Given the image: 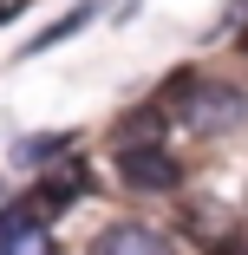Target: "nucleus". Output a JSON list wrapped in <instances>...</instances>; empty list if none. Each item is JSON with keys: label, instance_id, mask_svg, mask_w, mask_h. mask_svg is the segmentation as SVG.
Returning <instances> with one entry per match:
<instances>
[{"label": "nucleus", "instance_id": "4", "mask_svg": "<svg viewBox=\"0 0 248 255\" xmlns=\"http://www.w3.org/2000/svg\"><path fill=\"white\" fill-rule=\"evenodd\" d=\"M91 255H176V242L164 229H151V223H111Z\"/></svg>", "mask_w": 248, "mask_h": 255}, {"label": "nucleus", "instance_id": "1", "mask_svg": "<svg viewBox=\"0 0 248 255\" xmlns=\"http://www.w3.org/2000/svg\"><path fill=\"white\" fill-rule=\"evenodd\" d=\"M157 112L170 131L183 137H229L242 118H248V92L242 85H222V79H196V72H176L157 98Z\"/></svg>", "mask_w": 248, "mask_h": 255}, {"label": "nucleus", "instance_id": "7", "mask_svg": "<svg viewBox=\"0 0 248 255\" xmlns=\"http://www.w3.org/2000/svg\"><path fill=\"white\" fill-rule=\"evenodd\" d=\"M59 150H72V137H66V131H53V137H33V144H20L13 157H20V164H46V157H59Z\"/></svg>", "mask_w": 248, "mask_h": 255}, {"label": "nucleus", "instance_id": "6", "mask_svg": "<svg viewBox=\"0 0 248 255\" xmlns=\"http://www.w3.org/2000/svg\"><path fill=\"white\" fill-rule=\"evenodd\" d=\"M85 20H91V7H72L66 20H53L46 33H33V39H26V53H46V46H59V39H72V33H79Z\"/></svg>", "mask_w": 248, "mask_h": 255}, {"label": "nucleus", "instance_id": "3", "mask_svg": "<svg viewBox=\"0 0 248 255\" xmlns=\"http://www.w3.org/2000/svg\"><path fill=\"white\" fill-rule=\"evenodd\" d=\"M85 190H91V170H79V164H72V170H59V177H46V183L20 203V210H26V216H39V223H53V216H66V210H72Z\"/></svg>", "mask_w": 248, "mask_h": 255}, {"label": "nucleus", "instance_id": "5", "mask_svg": "<svg viewBox=\"0 0 248 255\" xmlns=\"http://www.w3.org/2000/svg\"><path fill=\"white\" fill-rule=\"evenodd\" d=\"M0 255H53V236L39 216H26L13 203V210H0Z\"/></svg>", "mask_w": 248, "mask_h": 255}, {"label": "nucleus", "instance_id": "9", "mask_svg": "<svg viewBox=\"0 0 248 255\" xmlns=\"http://www.w3.org/2000/svg\"><path fill=\"white\" fill-rule=\"evenodd\" d=\"M242 53H248V33H242Z\"/></svg>", "mask_w": 248, "mask_h": 255}, {"label": "nucleus", "instance_id": "8", "mask_svg": "<svg viewBox=\"0 0 248 255\" xmlns=\"http://www.w3.org/2000/svg\"><path fill=\"white\" fill-rule=\"evenodd\" d=\"M209 255H248V242L235 249V236H222V242H209Z\"/></svg>", "mask_w": 248, "mask_h": 255}, {"label": "nucleus", "instance_id": "2", "mask_svg": "<svg viewBox=\"0 0 248 255\" xmlns=\"http://www.w3.org/2000/svg\"><path fill=\"white\" fill-rule=\"evenodd\" d=\"M118 177L137 196H170L183 183V164H176V150H164V144H118Z\"/></svg>", "mask_w": 248, "mask_h": 255}]
</instances>
